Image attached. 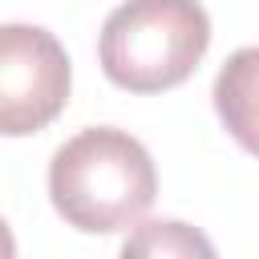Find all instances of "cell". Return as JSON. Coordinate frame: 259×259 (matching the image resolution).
Here are the masks:
<instances>
[{
	"label": "cell",
	"instance_id": "obj_1",
	"mask_svg": "<svg viewBox=\"0 0 259 259\" xmlns=\"http://www.w3.org/2000/svg\"><path fill=\"white\" fill-rule=\"evenodd\" d=\"M158 194L150 150L113 125H93L69 138L49 162V198L57 214L85 231L109 235L134 227Z\"/></svg>",
	"mask_w": 259,
	"mask_h": 259
},
{
	"label": "cell",
	"instance_id": "obj_2",
	"mask_svg": "<svg viewBox=\"0 0 259 259\" xmlns=\"http://www.w3.org/2000/svg\"><path fill=\"white\" fill-rule=\"evenodd\" d=\"M210 49V16L198 0H125L97 40L101 69L130 93H162L182 85Z\"/></svg>",
	"mask_w": 259,
	"mask_h": 259
},
{
	"label": "cell",
	"instance_id": "obj_3",
	"mask_svg": "<svg viewBox=\"0 0 259 259\" xmlns=\"http://www.w3.org/2000/svg\"><path fill=\"white\" fill-rule=\"evenodd\" d=\"M73 69L61 40L40 24H0V134L45 130L69 101Z\"/></svg>",
	"mask_w": 259,
	"mask_h": 259
},
{
	"label": "cell",
	"instance_id": "obj_4",
	"mask_svg": "<svg viewBox=\"0 0 259 259\" xmlns=\"http://www.w3.org/2000/svg\"><path fill=\"white\" fill-rule=\"evenodd\" d=\"M214 109L227 134L259 158V45L231 53L214 77Z\"/></svg>",
	"mask_w": 259,
	"mask_h": 259
},
{
	"label": "cell",
	"instance_id": "obj_5",
	"mask_svg": "<svg viewBox=\"0 0 259 259\" xmlns=\"http://www.w3.org/2000/svg\"><path fill=\"white\" fill-rule=\"evenodd\" d=\"M125 255H214L210 239H202L194 227L186 223H174V219H154V223H142L125 243H121Z\"/></svg>",
	"mask_w": 259,
	"mask_h": 259
},
{
	"label": "cell",
	"instance_id": "obj_6",
	"mask_svg": "<svg viewBox=\"0 0 259 259\" xmlns=\"http://www.w3.org/2000/svg\"><path fill=\"white\" fill-rule=\"evenodd\" d=\"M12 255H16V239H12L8 223L0 219V259H12Z\"/></svg>",
	"mask_w": 259,
	"mask_h": 259
}]
</instances>
